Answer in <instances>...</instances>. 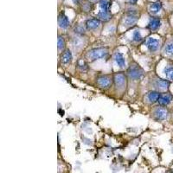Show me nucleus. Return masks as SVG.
<instances>
[{"label":"nucleus","mask_w":173,"mask_h":173,"mask_svg":"<svg viewBox=\"0 0 173 173\" xmlns=\"http://www.w3.org/2000/svg\"><path fill=\"white\" fill-rule=\"evenodd\" d=\"M108 56V50L106 48H96L93 49L88 51L87 54V56L88 59H90L92 61L106 58Z\"/></svg>","instance_id":"1"},{"label":"nucleus","mask_w":173,"mask_h":173,"mask_svg":"<svg viewBox=\"0 0 173 173\" xmlns=\"http://www.w3.org/2000/svg\"><path fill=\"white\" fill-rule=\"evenodd\" d=\"M128 75L133 80H138L144 75V70L137 63H133L128 68Z\"/></svg>","instance_id":"2"},{"label":"nucleus","mask_w":173,"mask_h":173,"mask_svg":"<svg viewBox=\"0 0 173 173\" xmlns=\"http://www.w3.org/2000/svg\"><path fill=\"white\" fill-rule=\"evenodd\" d=\"M114 79L110 76L107 75H101L97 78V84L101 88H108L112 83H113Z\"/></svg>","instance_id":"3"},{"label":"nucleus","mask_w":173,"mask_h":173,"mask_svg":"<svg viewBox=\"0 0 173 173\" xmlns=\"http://www.w3.org/2000/svg\"><path fill=\"white\" fill-rule=\"evenodd\" d=\"M153 114L154 119L157 120H165L168 117V111L166 108H165L161 106V107H157L154 109Z\"/></svg>","instance_id":"4"},{"label":"nucleus","mask_w":173,"mask_h":173,"mask_svg":"<svg viewBox=\"0 0 173 173\" xmlns=\"http://www.w3.org/2000/svg\"><path fill=\"white\" fill-rule=\"evenodd\" d=\"M114 81L115 86L119 88H124L126 85V76L123 73H116L114 76Z\"/></svg>","instance_id":"5"},{"label":"nucleus","mask_w":173,"mask_h":173,"mask_svg":"<svg viewBox=\"0 0 173 173\" xmlns=\"http://www.w3.org/2000/svg\"><path fill=\"white\" fill-rule=\"evenodd\" d=\"M153 85L155 86L154 88H157V90H159V91H165V90H167L169 88L170 81L167 80H163V79L157 78L155 80Z\"/></svg>","instance_id":"6"},{"label":"nucleus","mask_w":173,"mask_h":173,"mask_svg":"<svg viewBox=\"0 0 173 173\" xmlns=\"http://www.w3.org/2000/svg\"><path fill=\"white\" fill-rule=\"evenodd\" d=\"M172 99L173 97L171 94L165 93V94H163V95H160L157 102H158V104H159L160 106H162V107H166V106H168V105L172 102Z\"/></svg>","instance_id":"7"},{"label":"nucleus","mask_w":173,"mask_h":173,"mask_svg":"<svg viewBox=\"0 0 173 173\" xmlns=\"http://www.w3.org/2000/svg\"><path fill=\"white\" fill-rule=\"evenodd\" d=\"M145 45H146L147 49H148L150 51L154 52V51H156V50L158 49L159 42H158V40H157V39L153 38V37H150V38L147 39Z\"/></svg>","instance_id":"8"},{"label":"nucleus","mask_w":173,"mask_h":173,"mask_svg":"<svg viewBox=\"0 0 173 173\" xmlns=\"http://www.w3.org/2000/svg\"><path fill=\"white\" fill-rule=\"evenodd\" d=\"M58 24H59V26H60L61 28H62V29H67V28L69 26V24H70L69 20L68 18V17H67L63 12H61V13L59 15V17H58Z\"/></svg>","instance_id":"9"},{"label":"nucleus","mask_w":173,"mask_h":173,"mask_svg":"<svg viewBox=\"0 0 173 173\" xmlns=\"http://www.w3.org/2000/svg\"><path fill=\"white\" fill-rule=\"evenodd\" d=\"M161 26V21L158 18H152L148 25L147 28L151 30H156L157 29H159V27Z\"/></svg>","instance_id":"10"},{"label":"nucleus","mask_w":173,"mask_h":173,"mask_svg":"<svg viewBox=\"0 0 173 173\" xmlns=\"http://www.w3.org/2000/svg\"><path fill=\"white\" fill-rule=\"evenodd\" d=\"M161 95V94L157 91H151L147 94L146 95V99L147 100L150 102V103H155V102H157L158 101V99Z\"/></svg>","instance_id":"11"},{"label":"nucleus","mask_w":173,"mask_h":173,"mask_svg":"<svg viewBox=\"0 0 173 173\" xmlns=\"http://www.w3.org/2000/svg\"><path fill=\"white\" fill-rule=\"evenodd\" d=\"M161 9H162V4L160 2H155L150 5L149 11L152 15H156L161 11Z\"/></svg>","instance_id":"12"},{"label":"nucleus","mask_w":173,"mask_h":173,"mask_svg":"<svg viewBox=\"0 0 173 173\" xmlns=\"http://www.w3.org/2000/svg\"><path fill=\"white\" fill-rule=\"evenodd\" d=\"M100 24V20L98 18H94V19H89L86 22V26L88 30H95L97 29Z\"/></svg>","instance_id":"13"},{"label":"nucleus","mask_w":173,"mask_h":173,"mask_svg":"<svg viewBox=\"0 0 173 173\" xmlns=\"http://www.w3.org/2000/svg\"><path fill=\"white\" fill-rule=\"evenodd\" d=\"M114 60H115L116 63L120 68H124L126 66V61H125V57H124V56H123L122 53L116 52L115 54H114Z\"/></svg>","instance_id":"14"},{"label":"nucleus","mask_w":173,"mask_h":173,"mask_svg":"<svg viewBox=\"0 0 173 173\" xmlns=\"http://www.w3.org/2000/svg\"><path fill=\"white\" fill-rule=\"evenodd\" d=\"M72 53L69 49H67L63 52L62 56H61V62L64 64H68L72 61Z\"/></svg>","instance_id":"15"},{"label":"nucleus","mask_w":173,"mask_h":173,"mask_svg":"<svg viewBox=\"0 0 173 173\" xmlns=\"http://www.w3.org/2000/svg\"><path fill=\"white\" fill-rule=\"evenodd\" d=\"M97 18L98 19L101 20V21H108L111 19L112 15L110 13V11H100L99 13L97 14Z\"/></svg>","instance_id":"16"},{"label":"nucleus","mask_w":173,"mask_h":173,"mask_svg":"<svg viewBox=\"0 0 173 173\" xmlns=\"http://www.w3.org/2000/svg\"><path fill=\"white\" fill-rule=\"evenodd\" d=\"M137 21H138V18L136 16H134V15H129L126 18V21H125V23H126V26L130 27V26L134 25L135 23H137Z\"/></svg>","instance_id":"17"},{"label":"nucleus","mask_w":173,"mask_h":173,"mask_svg":"<svg viewBox=\"0 0 173 173\" xmlns=\"http://www.w3.org/2000/svg\"><path fill=\"white\" fill-rule=\"evenodd\" d=\"M110 6H111V4L108 0H100V7L101 11H109Z\"/></svg>","instance_id":"18"},{"label":"nucleus","mask_w":173,"mask_h":173,"mask_svg":"<svg viewBox=\"0 0 173 173\" xmlns=\"http://www.w3.org/2000/svg\"><path fill=\"white\" fill-rule=\"evenodd\" d=\"M165 76L167 77L168 80H173V67L172 66H168L165 68L164 70Z\"/></svg>","instance_id":"19"},{"label":"nucleus","mask_w":173,"mask_h":173,"mask_svg":"<svg viewBox=\"0 0 173 173\" xmlns=\"http://www.w3.org/2000/svg\"><path fill=\"white\" fill-rule=\"evenodd\" d=\"M165 52L166 55L170 56H173V42H170L166 44L165 48Z\"/></svg>","instance_id":"20"},{"label":"nucleus","mask_w":173,"mask_h":173,"mask_svg":"<svg viewBox=\"0 0 173 173\" xmlns=\"http://www.w3.org/2000/svg\"><path fill=\"white\" fill-rule=\"evenodd\" d=\"M133 41L134 42H139L143 40V37L141 36V33L138 30H136L133 31Z\"/></svg>","instance_id":"21"},{"label":"nucleus","mask_w":173,"mask_h":173,"mask_svg":"<svg viewBox=\"0 0 173 173\" xmlns=\"http://www.w3.org/2000/svg\"><path fill=\"white\" fill-rule=\"evenodd\" d=\"M92 9H93V6H92V3H90V2H85L82 4V10L86 12L91 11Z\"/></svg>","instance_id":"22"},{"label":"nucleus","mask_w":173,"mask_h":173,"mask_svg":"<svg viewBox=\"0 0 173 173\" xmlns=\"http://www.w3.org/2000/svg\"><path fill=\"white\" fill-rule=\"evenodd\" d=\"M65 40L63 37H58V49L59 50H62L65 48Z\"/></svg>","instance_id":"23"},{"label":"nucleus","mask_w":173,"mask_h":173,"mask_svg":"<svg viewBox=\"0 0 173 173\" xmlns=\"http://www.w3.org/2000/svg\"><path fill=\"white\" fill-rule=\"evenodd\" d=\"M78 68H79L80 70L85 71L86 69H88V64H87L84 61L80 60V61H78Z\"/></svg>","instance_id":"24"},{"label":"nucleus","mask_w":173,"mask_h":173,"mask_svg":"<svg viewBox=\"0 0 173 173\" xmlns=\"http://www.w3.org/2000/svg\"><path fill=\"white\" fill-rule=\"evenodd\" d=\"M75 31H76V33H79V34H83L84 33V29L82 28V27H80V26H78L76 28V30H75Z\"/></svg>","instance_id":"25"},{"label":"nucleus","mask_w":173,"mask_h":173,"mask_svg":"<svg viewBox=\"0 0 173 173\" xmlns=\"http://www.w3.org/2000/svg\"><path fill=\"white\" fill-rule=\"evenodd\" d=\"M138 2V0H129V3L131 4H134Z\"/></svg>","instance_id":"26"},{"label":"nucleus","mask_w":173,"mask_h":173,"mask_svg":"<svg viewBox=\"0 0 173 173\" xmlns=\"http://www.w3.org/2000/svg\"><path fill=\"white\" fill-rule=\"evenodd\" d=\"M73 2L76 4H79V3L80 2V0H73Z\"/></svg>","instance_id":"27"},{"label":"nucleus","mask_w":173,"mask_h":173,"mask_svg":"<svg viewBox=\"0 0 173 173\" xmlns=\"http://www.w3.org/2000/svg\"><path fill=\"white\" fill-rule=\"evenodd\" d=\"M91 1H97V0H91Z\"/></svg>","instance_id":"28"}]
</instances>
